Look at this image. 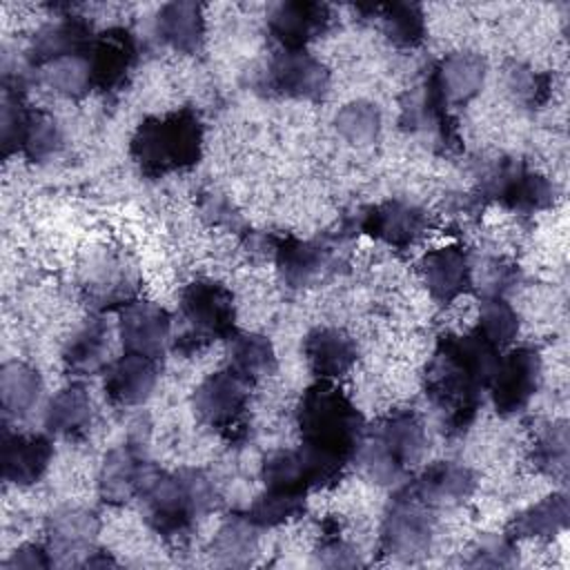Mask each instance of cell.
<instances>
[{
  "label": "cell",
  "instance_id": "obj_1",
  "mask_svg": "<svg viewBox=\"0 0 570 570\" xmlns=\"http://www.w3.org/2000/svg\"><path fill=\"white\" fill-rule=\"evenodd\" d=\"M501 361V350L474 330L468 334H443L425 367V396L441 416L443 430L461 434L470 428Z\"/></svg>",
  "mask_w": 570,
  "mask_h": 570
},
{
  "label": "cell",
  "instance_id": "obj_2",
  "mask_svg": "<svg viewBox=\"0 0 570 570\" xmlns=\"http://www.w3.org/2000/svg\"><path fill=\"white\" fill-rule=\"evenodd\" d=\"M296 425L303 445L347 465L356 456L367 428L354 401L323 379L303 392L296 407Z\"/></svg>",
  "mask_w": 570,
  "mask_h": 570
},
{
  "label": "cell",
  "instance_id": "obj_3",
  "mask_svg": "<svg viewBox=\"0 0 570 570\" xmlns=\"http://www.w3.org/2000/svg\"><path fill=\"white\" fill-rule=\"evenodd\" d=\"M205 145V127L191 107L145 118L131 140L129 156L149 178L185 171L198 165Z\"/></svg>",
  "mask_w": 570,
  "mask_h": 570
},
{
  "label": "cell",
  "instance_id": "obj_4",
  "mask_svg": "<svg viewBox=\"0 0 570 570\" xmlns=\"http://www.w3.org/2000/svg\"><path fill=\"white\" fill-rule=\"evenodd\" d=\"M140 499L147 525L165 539L189 532L198 519L216 508L214 483L198 468H180L171 472L156 468L145 483Z\"/></svg>",
  "mask_w": 570,
  "mask_h": 570
},
{
  "label": "cell",
  "instance_id": "obj_5",
  "mask_svg": "<svg viewBox=\"0 0 570 570\" xmlns=\"http://www.w3.org/2000/svg\"><path fill=\"white\" fill-rule=\"evenodd\" d=\"M425 428L416 412L394 410L365 428L356 456L365 476L379 485H396L421 463Z\"/></svg>",
  "mask_w": 570,
  "mask_h": 570
},
{
  "label": "cell",
  "instance_id": "obj_6",
  "mask_svg": "<svg viewBox=\"0 0 570 570\" xmlns=\"http://www.w3.org/2000/svg\"><path fill=\"white\" fill-rule=\"evenodd\" d=\"M183 332L176 336L174 350L194 352L220 338H232L236 330V303L229 287L212 278L187 283L178 301Z\"/></svg>",
  "mask_w": 570,
  "mask_h": 570
},
{
  "label": "cell",
  "instance_id": "obj_7",
  "mask_svg": "<svg viewBox=\"0 0 570 570\" xmlns=\"http://www.w3.org/2000/svg\"><path fill=\"white\" fill-rule=\"evenodd\" d=\"M140 269L136 258L118 245H96L87 249L78 267V287L89 307L122 309L138 298Z\"/></svg>",
  "mask_w": 570,
  "mask_h": 570
},
{
  "label": "cell",
  "instance_id": "obj_8",
  "mask_svg": "<svg viewBox=\"0 0 570 570\" xmlns=\"http://www.w3.org/2000/svg\"><path fill=\"white\" fill-rule=\"evenodd\" d=\"M434 508L401 485L385 508L381 550L399 561H416L428 554L434 537Z\"/></svg>",
  "mask_w": 570,
  "mask_h": 570
},
{
  "label": "cell",
  "instance_id": "obj_9",
  "mask_svg": "<svg viewBox=\"0 0 570 570\" xmlns=\"http://www.w3.org/2000/svg\"><path fill=\"white\" fill-rule=\"evenodd\" d=\"M481 194L517 214L543 212L557 200L554 185L514 158H501L488 167L481 178Z\"/></svg>",
  "mask_w": 570,
  "mask_h": 570
},
{
  "label": "cell",
  "instance_id": "obj_10",
  "mask_svg": "<svg viewBox=\"0 0 570 570\" xmlns=\"http://www.w3.org/2000/svg\"><path fill=\"white\" fill-rule=\"evenodd\" d=\"M347 470V463L325 456L307 445L294 450H276L263 461L265 488H281L307 494L316 488L336 485Z\"/></svg>",
  "mask_w": 570,
  "mask_h": 570
},
{
  "label": "cell",
  "instance_id": "obj_11",
  "mask_svg": "<svg viewBox=\"0 0 570 570\" xmlns=\"http://www.w3.org/2000/svg\"><path fill=\"white\" fill-rule=\"evenodd\" d=\"M252 385L234 374L229 367L205 376L191 396L196 419L218 432H234L240 428L247 410Z\"/></svg>",
  "mask_w": 570,
  "mask_h": 570
},
{
  "label": "cell",
  "instance_id": "obj_12",
  "mask_svg": "<svg viewBox=\"0 0 570 570\" xmlns=\"http://www.w3.org/2000/svg\"><path fill=\"white\" fill-rule=\"evenodd\" d=\"M543 376V361L534 347H512L501 356L490 383V399L501 416L523 412L537 394Z\"/></svg>",
  "mask_w": 570,
  "mask_h": 570
},
{
  "label": "cell",
  "instance_id": "obj_13",
  "mask_svg": "<svg viewBox=\"0 0 570 570\" xmlns=\"http://www.w3.org/2000/svg\"><path fill=\"white\" fill-rule=\"evenodd\" d=\"M156 465L145 454V439L131 436L127 443L109 450L98 470V497L109 505H122L140 497Z\"/></svg>",
  "mask_w": 570,
  "mask_h": 570
},
{
  "label": "cell",
  "instance_id": "obj_14",
  "mask_svg": "<svg viewBox=\"0 0 570 570\" xmlns=\"http://www.w3.org/2000/svg\"><path fill=\"white\" fill-rule=\"evenodd\" d=\"M488 62L474 51H454L443 56L425 78V91L443 107H465L483 89Z\"/></svg>",
  "mask_w": 570,
  "mask_h": 570
},
{
  "label": "cell",
  "instance_id": "obj_15",
  "mask_svg": "<svg viewBox=\"0 0 570 570\" xmlns=\"http://www.w3.org/2000/svg\"><path fill=\"white\" fill-rule=\"evenodd\" d=\"M267 89L307 102H321L330 91V69L307 51H281L267 67Z\"/></svg>",
  "mask_w": 570,
  "mask_h": 570
},
{
  "label": "cell",
  "instance_id": "obj_16",
  "mask_svg": "<svg viewBox=\"0 0 570 570\" xmlns=\"http://www.w3.org/2000/svg\"><path fill=\"white\" fill-rule=\"evenodd\" d=\"M136 60L138 47L129 29L109 27L105 31H98L87 51L91 87L102 94L122 89Z\"/></svg>",
  "mask_w": 570,
  "mask_h": 570
},
{
  "label": "cell",
  "instance_id": "obj_17",
  "mask_svg": "<svg viewBox=\"0 0 570 570\" xmlns=\"http://www.w3.org/2000/svg\"><path fill=\"white\" fill-rule=\"evenodd\" d=\"M118 312V332L125 352L158 361L171 341V318L167 309L151 301L136 298Z\"/></svg>",
  "mask_w": 570,
  "mask_h": 570
},
{
  "label": "cell",
  "instance_id": "obj_18",
  "mask_svg": "<svg viewBox=\"0 0 570 570\" xmlns=\"http://www.w3.org/2000/svg\"><path fill=\"white\" fill-rule=\"evenodd\" d=\"M430 216L423 207L407 200H385L365 209L361 229L392 249H407L423 238Z\"/></svg>",
  "mask_w": 570,
  "mask_h": 570
},
{
  "label": "cell",
  "instance_id": "obj_19",
  "mask_svg": "<svg viewBox=\"0 0 570 570\" xmlns=\"http://www.w3.org/2000/svg\"><path fill=\"white\" fill-rule=\"evenodd\" d=\"M330 24V7L312 0L278 2L267 18V29L272 38L283 47V51H305V47L321 38Z\"/></svg>",
  "mask_w": 570,
  "mask_h": 570
},
{
  "label": "cell",
  "instance_id": "obj_20",
  "mask_svg": "<svg viewBox=\"0 0 570 570\" xmlns=\"http://www.w3.org/2000/svg\"><path fill=\"white\" fill-rule=\"evenodd\" d=\"M419 267L430 296L439 305H450L452 301L472 289V258L470 252L459 243L430 249L428 254H423Z\"/></svg>",
  "mask_w": 570,
  "mask_h": 570
},
{
  "label": "cell",
  "instance_id": "obj_21",
  "mask_svg": "<svg viewBox=\"0 0 570 570\" xmlns=\"http://www.w3.org/2000/svg\"><path fill=\"white\" fill-rule=\"evenodd\" d=\"M53 459V443L45 434L2 430V479L18 488L38 483Z\"/></svg>",
  "mask_w": 570,
  "mask_h": 570
},
{
  "label": "cell",
  "instance_id": "obj_22",
  "mask_svg": "<svg viewBox=\"0 0 570 570\" xmlns=\"http://www.w3.org/2000/svg\"><path fill=\"white\" fill-rule=\"evenodd\" d=\"M94 38H96V31L87 18L65 16L56 22H49L33 36L27 49L29 65L45 67L53 60L87 56Z\"/></svg>",
  "mask_w": 570,
  "mask_h": 570
},
{
  "label": "cell",
  "instance_id": "obj_23",
  "mask_svg": "<svg viewBox=\"0 0 570 570\" xmlns=\"http://www.w3.org/2000/svg\"><path fill=\"white\" fill-rule=\"evenodd\" d=\"M303 356L314 376L334 381L354 367L358 345L341 327H314L303 338Z\"/></svg>",
  "mask_w": 570,
  "mask_h": 570
},
{
  "label": "cell",
  "instance_id": "obj_24",
  "mask_svg": "<svg viewBox=\"0 0 570 570\" xmlns=\"http://www.w3.org/2000/svg\"><path fill=\"white\" fill-rule=\"evenodd\" d=\"M158 381V365L151 358L127 354L109 363L105 370V394L114 405H142Z\"/></svg>",
  "mask_w": 570,
  "mask_h": 570
},
{
  "label": "cell",
  "instance_id": "obj_25",
  "mask_svg": "<svg viewBox=\"0 0 570 570\" xmlns=\"http://www.w3.org/2000/svg\"><path fill=\"white\" fill-rule=\"evenodd\" d=\"M421 501L434 510L441 505L463 503L476 488V476L470 468L452 461H436L405 483Z\"/></svg>",
  "mask_w": 570,
  "mask_h": 570
},
{
  "label": "cell",
  "instance_id": "obj_26",
  "mask_svg": "<svg viewBox=\"0 0 570 570\" xmlns=\"http://www.w3.org/2000/svg\"><path fill=\"white\" fill-rule=\"evenodd\" d=\"M47 539H49V550L56 559L69 557V554H89L96 546L98 532H100V519L94 510L87 508H76V505H65L53 510L47 517Z\"/></svg>",
  "mask_w": 570,
  "mask_h": 570
},
{
  "label": "cell",
  "instance_id": "obj_27",
  "mask_svg": "<svg viewBox=\"0 0 570 570\" xmlns=\"http://www.w3.org/2000/svg\"><path fill=\"white\" fill-rule=\"evenodd\" d=\"M274 263L283 285L303 289L321 278L330 265V252L312 240L278 236L274 238Z\"/></svg>",
  "mask_w": 570,
  "mask_h": 570
},
{
  "label": "cell",
  "instance_id": "obj_28",
  "mask_svg": "<svg viewBox=\"0 0 570 570\" xmlns=\"http://www.w3.org/2000/svg\"><path fill=\"white\" fill-rule=\"evenodd\" d=\"M156 33L176 53H198L205 42L203 4L189 0H174L163 4L156 13Z\"/></svg>",
  "mask_w": 570,
  "mask_h": 570
},
{
  "label": "cell",
  "instance_id": "obj_29",
  "mask_svg": "<svg viewBox=\"0 0 570 570\" xmlns=\"http://www.w3.org/2000/svg\"><path fill=\"white\" fill-rule=\"evenodd\" d=\"M109 325L100 316L87 318L65 343L62 365L73 376H94L107 370Z\"/></svg>",
  "mask_w": 570,
  "mask_h": 570
},
{
  "label": "cell",
  "instance_id": "obj_30",
  "mask_svg": "<svg viewBox=\"0 0 570 570\" xmlns=\"http://www.w3.org/2000/svg\"><path fill=\"white\" fill-rule=\"evenodd\" d=\"M94 425V405L82 385H67L56 392L45 410V428L47 432L80 441L91 432Z\"/></svg>",
  "mask_w": 570,
  "mask_h": 570
},
{
  "label": "cell",
  "instance_id": "obj_31",
  "mask_svg": "<svg viewBox=\"0 0 570 570\" xmlns=\"http://www.w3.org/2000/svg\"><path fill=\"white\" fill-rule=\"evenodd\" d=\"M570 523V503L563 492H554L519 514H514L505 528V534L512 541L519 539H554L568 530Z\"/></svg>",
  "mask_w": 570,
  "mask_h": 570
},
{
  "label": "cell",
  "instance_id": "obj_32",
  "mask_svg": "<svg viewBox=\"0 0 570 570\" xmlns=\"http://www.w3.org/2000/svg\"><path fill=\"white\" fill-rule=\"evenodd\" d=\"M258 525L247 512L229 514L209 543V554L218 566L243 568L249 566L258 550Z\"/></svg>",
  "mask_w": 570,
  "mask_h": 570
},
{
  "label": "cell",
  "instance_id": "obj_33",
  "mask_svg": "<svg viewBox=\"0 0 570 570\" xmlns=\"http://www.w3.org/2000/svg\"><path fill=\"white\" fill-rule=\"evenodd\" d=\"M42 376L22 361H7L0 367V403L7 419L27 416L40 401Z\"/></svg>",
  "mask_w": 570,
  "mask_h": 570
},
{
  "label": "cell",
  "instance_id": "obj_34",
  "mask_svg": "<svg viewBox=\"0 0 570 570\" xmlns=\"http://www.w3.org/2000/svg\"><path fill=\"white\" fill-rule=\"evenodd\" d=\"M227 367L249 385L276 372V352L272 341L258 332H236L229 338Z\"/></svg>",
  "mask_w": 570,
  "mask_h": 570
},
{
  "label": "cell",
  "instance_id": "obj_35",
  "mask_svg": "<svg viewBox=\"0 0 570 570\" xmlns=\"http://www.w3.org/2000/svg\"><path fill=\"white\" fill-rule=\"evenodd\" d=\"M374 13L381 18L385 38L399 49H416L423 45L428 24L423 7L416 2H390L374 7Z\"/></svg>",
  "mask_w": 570,
  "mask_h": 570
},
{
  "label": "cell",
  "instance_id": "obj_36",
  "mask_svg": "<svg viewBox=\"0 0 570 570\" xmlns=\"http://www.w3.org/2000/svg\"><path fill=\"white\" fill-rule=\"evenodd\" d=\"M62 147V131L58 120L42 109H27L24 125L18 140V154L31 163H45Z\"/></svg>",
  "mask_w": 570,
  "mask_h": 570
},
{
  "label": "cell",
  "instance_id": "obj_37",
  "mask_svg": "<svg viewBox=\"0 0 570 570\" xmlns=\"http://www.w3.org/2000/svg\"><path fill=\"white\" fill-rule=\"evenodd\" d=\"M568 461H570V439H568L566 421L546 423L534 436V445H532L534 468L554 481H566Z\"/></svg>",
  "mask_w": 570,
  "mask_h": 570
},
{
  "label": "cell",
  "instance_id": "obj_38",
  "mask_svg": "<svg viewBox=\"0 0 570 570\" xmlns=\"http://www.w3.org/2000/svg\"><path fill=\"white\" fill-rule=\"evenodd\" d=\"M381 109L370 102V100H350L345 102L336 116H334V127L336 131L350 142V145H372L379 134H381Z\"/></svg>",
  "mask_w": 570,
  "mask_h": 570
},
{
  "label": "cell",
  "instance_id": "obj_39",
  "mask_svg": "<svg viewBox=\"0 0 570 570\" xmlns=\"http://www.w3.org/2000/svg\"><path fill=\"white\" fill-rule=\"evenodd\" d=\"M474 332L497 350H505L519 334V314L503 296H483Z\"/></svg>",
  "mask_w": 570,
  "mask_h": 570
},
{
  "label": "cell",
  "instance_id": "obj_40",
  "mask_svg": "<svg viewBox=\"0 0 570 570\" xmlns=\"http://www.w3.org/2000/svg\"><path fill=\"white\" fill-rule=\"evenodd\" d=\"M305 497L303 492L281 490V488H265L263 494L249 505L247 517L258 528H276L283 525L305 512Z\"/></svg>",
  "mask_w": 570,
  "mask_h": 570
},
{
  "label": "cell",
  "instance_id": "obj_41",
  "mask_svg": "<svg viewBox=\"0 0 570 570\" xmlns=\"http://www.w3.org/2000/svg\"><path fill=\"white\" fill-rule=\"evenodd\" d=\"M40 69H42V82L51 91H56L65 98H82L85 94H89L94 89L87 56L53 60Z\"/></svg>",
  "mask_w": 570,
  "mask_h": 570
},
{
  "label": "cell",
  "instance_id": "obj_42",
  "mask_svg": "<svg viewBox=\"0 0 570 570\" xmlns=\"http://www.w3.org/2000/svg\"><path fill=\"white\" fill-rule=\"evenodd\" d=\"M505 87L519 105L528 109H539L541 105L548 102L552 94V78L546 71L514 62L508 67Z\"/></svg>",
  "mask_w": 570,
  "mask_h": 570
},
{
  "label": "cell",
  "instance_id": "obj_43",
  "mask_svg": "<svg viewBox=\"0 0 570 570\" xmlns=\"http://www.w3.org/2000/svg\"><path fill=\"white\" fill-rule=\"evenodd\" d=\"M27 109L29 107L24 105L20 82L9 85L4 80L2 107H0V147H2V158H9V156L18 154V140H20V131H22V125H24Z\"/></svg>",
  "mask_w": 570,
  "mask_h": 570
},
{
  "label": "cell",
  "instance_id": "obj_44",
  "mask_svg": "<svg viewBox=\"0 0 570 570\" xmlns=\"http://www.w3.org/2000/svg\"><path fill=\"white\" fill-rule=\"evenodd\" d=\"M517 561L514 541L508 534H485L472 550L465 566L472 568H508Z\"/></svg>",
  "mask_w": 570,
  "mask_h": 570
},
{
  "label": "cell",
  "instance_id": "obj_45",
  "mask_svg": "<svg viewBox=\"0 0 570 570\" xmlns=\"http://www.w3.org/2000/svg\"><path fill=\"white\" fill-rule=\"evenodd\" d=\"M316 563L327 568H352L361 561L358 554L338 534V525H332V530H325V537L321 539V546L316 550Z\"/></svg>",
  "mask_w": 570,
  "mask_h": 570
},
{
  "label": "cell",
  "instance_id": "obj_46",
  "mask_svg": "<svg viewBox=\"0 0 570 570\" xmlns=\"http://www.w3.org/2000/svg\"><path fill=\"white\" fill-rule=\"evenodd\" d=\"M56 566V559L49 548L40 543H24L16 548L2 563L4 570H47Z\"/></svg>",
  "mask_w": 570,
  "mask_h": 570
},
{
  "label": "cell",
  "instance_id": "obj_47",
  "mask_svg": "<svg viewBox=\"0 0 570 570\" xmlns=\"http://www.w3.org/2000/svg\"><path fill=\"white\" fill-rule=\"evenodd\" d=\"M82 566H85V568H114V566H118V563H116V559H114L111 554H107V552H102V550H91V552L85 557Z\"/></svg>",
  "mask_w": 570,
  "mask_h": 570
}]
</instances>
